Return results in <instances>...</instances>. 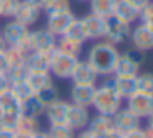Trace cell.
Here are the masks:
<instances>
[{
	"instance_id": "6da1fadb",
	"label": "cell",
	"mask_w": 153,
	"mask_h": 138,
	"mask_svg": "<svg viewBox=\"0 0 153 138\" xmlns=\"http://www.w3.org/2000/svg\"><path fill=\"white\" fill-rule=\"evenodd\" d=\"M119 56L120 53L115 48V45L107 41H99L89 49L87 62L96 71L97 76H110L115 72Z\"/></svg>"
},
{
	"instance_id": "7a4b0ae2",
	"label": "cell",
	"mask_w": 153,
	"mask_h": 138,
	"mask_svg": "<svg viewBox=\"0 0 153 138\" xmlns=\"http://www.w3.org/2000/svg\"><path fill=\"white\" fill-rule=\"evenodd\" d=\"M92 105L97 110V114L109 115V117H112L115 112H119L122 108V97L115 91L114 77L107 79L100 87H96Z\"/></svg>"
},
{
	"instance_id": "3957f363",
	"label": "cell",
	"mask_w": 153,
	"mask_h": 138,
	"mask_svg": "<svg viewBox=\"0 0 153 138\" xmlns=\"http://www.w3.org/2000/svg\"><path fill=\"white\" fill-rule=\"evenodd\" d=\"M77 61H79L77 56L63 54V53H59L56 49L50 61V72L53 76H56L58 79H69L77 64Z\"/></svg>"
},
{
	"instance_id": "277c9868",
	"label": "cell",
	"mask_w": 153,
	"mask_h": 138,
	"mask_svg": "<svg viewBox=\"0 0 153 138\" xmlns=\"http://www.w3.org/2000/svg\"><path fill=\"white\" fill-rule=\"evenodd\" d=\"M127 108L138 118H146L153 112V95L137 91L127 99Z\"/></svg>"
},
{
	"instance_id": "5b68a950",
	"label": "cell",
	"mask_w": 153,
	"mask_h": 138,
	"mask_svg": "<svg viewBox=\"0 0 153 138\" xmlns=\"http://www.w3.org/2000/svg\"><path fill=\"white\" fill-rule=\"evenodd\" d=\"M76 20V16L69 12H63V13H53L48 15L46 20V30L51 33L53 36H64L68 31V28L71 26V23Z\"/></svg>"
},
{
	"instance_id": "8992f818",
	"label": "cell",
	"mask_w": 153,
	"mask_h": 138,
	"mask_svg": "<svg viewBox=\"0 0 153 138\" xmlns=\"http://www.w3.org/2000/svg\"><path fill=\"white\" fill-rule=\"evenodd\" d=\"M30 48H31V53L50 51V49L56 48V36H53L48 30L30 31Z\"/></svg>"
},
{
	"instance_id": "52a82bcc",
	"label": "cell",
	"mask_w": 153,
	"mask_h": 138,
	"mask_svg": "<svg viewBox=\"0 0 153 138\" xmlns=\"http://www.w3.org/2000/svg\"><path fill=\"white\" fill-rule=\"evenodd\" d=\"M107 20L109 18H102L99 15H87L82 18V25L86 30L87 39H100L104 38L107 31Z\"/></svg>"
},
{
	"instance_id": "ba28073f",
	"label": "cell",
	"mask_w": 153,
	"mask_h": 138,
	"mask_svg": "<svg viewBox=\"0 0 153 138\" xmlns=\"http://www.w3.org/2000/svg\"><path fill=\"white\" fill-rule=\"evenodd\" d=\"M132 30H130V25H125V23H120L114 18L107 20V31L104 35L107 43H112V45H119V43H123L127 38L130 36Z\"/></svg>"
},
{
	"instance_id": "9c48e42d",
	"label": "cell",
	"mask_w": 153,
	"mask_h": 138,
	"mask_svg": "<svg viewBox=\"0 0 153 138\" xmlns=\"http://www.w3.org/2000/svg\"><path fill=\"white\" fill-rule=\"evenodd\" d=\"M112 122H114V128L122 131V133L140 128V118L135 114H132L128 108H120L119 112H115L112 115Z\"/></svg>"
},
{
	"instance_id": "30bf717a",
	"label": "cell",
	"mask_w": 153,
	"mask_h": 138,
	"mask_svg": "<svg viewBox=\"0 0 153 138\" xmlns=\"http://www.w3.org/2000/svg\"><path fill=\"white\" fill-rule=\"evenodd\" d=\"M71 104L66 100H54L51 104H48L45 107L43 114L46 115V118L50 120L51 125H61V123H66V118H68V112H69Z\"/></svg>"
},
{
	"instance_id": "8fae6325",
	"label": "cell",
	"mask_w": 153,
	"mask_h": 138,
	"mask_svg": "<svg viewBox=\"0 0 153 138\" xmlns=\"http://www.w3.org/2000/svg\"><path fill=\"white\" fill-rule=\"evenodd\" d=\"M54 51H56V48L45 53H38V51L30 53L27 58V62H25L27 69L30 72H50V61Z\"/></svg>"
},
{
	"instance_id": "7c38bea8",
	"label": "cell",
	"mask_w": 153,
	"mask_h": 138,
	"mask_svg": "<svg viewBox=\"0 0 153 138\" xmlns=\"http://www.w3.org/2000/svg\"><path fill=\"white\" fill-rule=\"evenodd\" d=\"M99 76L96 74L92 68L89 66L87 61H77L73 74L69 79H73V84H81V85H96V81Z\"/></svg>"
},
{
	"instance_id": "4fadbf2b",
	"label": "cell",
	"mask_w": 153,
	"mask_h": 138,
	"mask_svg": "<svg viewBox=\"0 0 153 138\" xmlns=\"http://www.w3.org/2000/svg\"><path fill=\"white\" fill-rule=\"evenodd\" d=\"M130 38H132L133 48L140 49V51H150V49H153V31L145 23H140L130 33Z\"/></svg>"
},
{
	"instance_id": "5bb4252c",
	"label": "cell",
	"mask_w": 153,
	"mask_h": 138,
	"mask_svg": "<svg viewBox=\"0 0 153 138\" xmlns=\"http://www.w3.org/2000/svg\"><path fill=\"white\" fill-rule=\"evenodd\" d=\"M91 115L87 107H81V105H74L71 104L69 112H68V118H66V125L71 127L73 130H82L89 125Z\"/></svg>"
},
{
	"instance_id": "9a60e30c",
	"label": "cell",
	"mask_w": 153,
	"mask_h": 138,
	"mask_svg": "<svg viewBox=\"0 0 153 138\" xmlns=\"http://www.w3.org/2000/svg\"><path fill=\"white\" fill-rule=\"evenodd\" d=\"M94 94H96V85L73 84V87H71V102L74 105L89 107V105H92Z\"/></svg>"
},
{
	"instance_id": "2e32d148",
	"label": "cell",
	"mask_w": 153,
	"mask_h": 138,
	"mask_svg": "<svg viewBox=\"0 0 153 138\" xmlns=\"http://www.w3.org/2000/svg\"><path fill=\"white\" fill-rule=\"evenodd\" d=\"M27 33H28V26L22 25L17 20H12L4 26V35L2 36H4L7 46H15L27 36Z\"/></svg>"
},
{
	"instance_id": "e0dca14e",
	"label": "cell",
	"mask_w": 153,
	"mask_h": 138,
	"mask_svg": "<svg viewBox=\"0 0 153 138\" xmlns=\"http://www.w3.org/2000/svg\"><path fill=\"white\" fill-rule=\"evenodd\" d=\"M38 18H40V10H36L35 7L28 5L25 0H20V3L17 5V10H15V13H13V20L20 22L22 25H25V26H30V25H33V23H36Z\"/></svg>"
},
{
	"instance_id": "ac0fdd59",
	"label": "cell",
	"mask_w": 153,
	"mask_h": 138,
	"mask_svg": "<svg viewBox=\"0 0 153 138\" xmlns=\"http://www.w3.org/2000/svg\"><path fill=\"white\" fill-rule=\"evenodd\" d=\"M110 18L117 20L120 23H125V25H132L135 20H138V12L123 0H117Z\"/></svg>"
},
{
	"instance_id": "d6986e66",
	"label": "cell",
	"mask_w": 153,
	"mask_h": 138,
	"mask_svg": "<svg viewBox=\"0 0 153 138\" xmlns=\"http://www.w3.org/2000/svg\"><path fill=\"white\" fill-rule=\"evenodd\" d=\"M89 130L92 131L96 137L99 138H104L107 133H110L114 128V122H112V117L109 115H102V114H97L92 120H89Z\"/></svg>"
},
{
	"instance_id": "ffe728a7",
	"label": "cell",
	"mask_w": 153,
	"mask_h": 138,
	"mask_svg": "<svg viewBox=\"0 0 153 138\" xmlns=\"http://www.w3.org/2000/svg\"><path fill=\"white\" fill-rule=\"evenodd\" d=\"M115 82V91L122 99H128L133 95L138 89H137V76H115L114 77Z\"/></svg>"
},
{
	"instance_id": "44dd1931",
	"label": "cell",
	"mask_w": 153,
	"mask_h": 138,
	"mask_svg": "<svg viewBox=\"0 0 153 138\" xmlns=\"http://www.w3.org/2000/svg\"><path fill=\"white\" fill-rule=\"evenodd\" d=\"M45 107L46 105L33 94L31 97L20 102V108L18 110H20V115H25V117H40V115H43Z\"/></svg>"
},
{
	"instance_id": "7402d4cb",
	"label": "cell",
	"mask_w": 153,
	"mask_h": 138,
	"mask_svg": "<svg viewBox=\"0 0 153 138\" xmlns=\"http://www.w3.org/2000/svg\"><path fill=\"white\" fill-rule=\"evenodd\" d=\"M138 69H140V66L137 62L128 59L125 54H120L114 74L115 76H138Z\"/></svg>"
},
{
	"instance_id": "603a6c76",
	"label": "cell",
	"mask_w": 153,
	"mask_h": 138,
	"mask_svg": "<svg viewBox=\"0 0 153 138\" xmlns=\"http://www.w3.org/2000/svg\"><path fill=\"white\" fill-rule=\"evenodd\" d=\"M91 2V13L99 15L102 18H110L117 0H89Z\"/></svg>"
},
{
	"instance_id": "cb8c5ba5",
	"label": "cell",
	"mask_w": 153,
	"mask_h": 138,
	"mask_svg": "<svg viewBox=\"0 0 153 138\" xmlns=\"http://www.w3.org/2000/svg\"><path fill=\"white\" fill-rule=\"evenodd\" d=\"M5 54H7L8 66L13 68V66H23L25 62H27V58H28L30 53H27L25 49H22L20 46H7Z\"/></svg>"
},
{
	"instance_id": "d4e9b609",
	"label": "cell",
	"mask_w": 153,
	"mask_h": 138,
	"mask_svg": "<svg viewBox=\"0 0 153 138\" xmlns=\"http://www.w3.org/2000/svg\"><path fill=\"white\" fill-rule=\"evenodd\" d=\"M27 82L30 84V87L33 89V92L36 94L38 91H41L43 87L50 85L53 82L50 72H30L27 77Z\"/></svg>"
},
{
	"instance_id": "484cf974",
	"label": "cell",
	"mask_w": 153,
	"mask_h": 138,
	"mask_svg": "<svg viewBox=\"0 0 153 138\" xmlns=\"http://www.w3.org/2000/svg\"><path fill=\"white\" fill-rule=\"evenodd\" d=\"M40 130H41V123L38 120V117H25V115H20V120H18V125H17V130L15 131L35 135Z\"/></svg>"
},
{
	"instance_id": "4316f807",
	"label": "cell",
	"mask_w": 153,
	"mask_h": 138,
	"mask_svg": "<svg viewBox=\"0 0 153 138\" xmlns=\"http://www.w3.org/2000/svg\"><path fill=\"white\" fill-rule=\"evenodd\" d=\"M81 48H82L81 43L74 41V39L68 38V36H59V39H58V43H56V49L59 53H63V54L77 56L81 51Z\"/></svg>"
},
{
	"instance_id": "83f0119b",
	"label": "cell",
	"mask_w": 153,
	"mask_h": 138,
	"mask_svg": "<svg viewBox=\"0 0 153 138\" xmlns=\"http://www.w3.org/2000/svg\"><path fill=\"white\" fill-rule=\"evenodd\" d=\"M64 36H68V38H71V39H74V41H77V43L82 45V43L87 39L86 30H84V25H82V20H77V18L74 20V22L71 23V26L68 28V31H66Z\"/></svg>"
},
{
	"instance_id": "f1b7e54d",
	"label": "cell",
	"mask_w": 153,
	"mask_h": 138,
	"mask_svg": "<svg viewBox=\"0 0 153 138\" xmlns=\"http://www.w3.org/2000/svg\"><path fill=\"white\" fill-rule=\"evenodd\" d=\"M18 120H20V112L18 110H10V112H0V128L5 130H17Z\"/></svg>"
},
{
	"instance_id": "f546056e",
	"label": "cell",
	"mask_w": 153,
	"mask_h": 138,
	"mask_svg": "<svg viewBox=\"0 0 153 138\" xmlns=\"http://www.w3.org/2000/svg\"><path fill=\"white\" fill-rule=\"evenodd\" d=\"M18 108H20V102L12 94L10 89H7L0 94V112H10V110H18Z\"/></svg>"
},
{
	"instance_id": "4dcf8cb0",
	"label": "cell",
	"mask_w": 153,
	"mask_h": 138,
	"mask_svg": "<svg viewBox=\"0 0 153 138\" xmlns=\"http://www.w3.org/2000/svg\"><path fill=\"white\" fill-rule=\"evenodd\" d=\"M12 91V94L17 97L18 102L25 100V99L31 97V95L35 94L33 89L30 87V84H28L27 81H22V82H15V84H10V87H8Z\"/></svg>"
},
{
	"instance_id": "1f68e13d",
	"label": "cell",
	"mask_w": 153,
	"mask_h": 138,
	"mask_svg": "<svg viewBox=\"0 0 153 138\" xmlns=\"http://www.w3.org/2000/svg\"><path fill=\"white\" fill-rule=\"evenodd\" d=\"M137 89L138 92L153 95V72H143L137 76Z\"/></svg>"
},
{
	"instance_id": "d6a6232c",
	"label": "cell",
	"mask_w": 153,
	"mask_h": 138,
	"mask_svg": "<svg viewBox=\"0 0 153 138\" xmlns=\"http://www.w3.org/2000/svg\"><path fill=\"white\" fill-rule=\"evenodd\" d=\"M30 71L27 69V66H13L7 71V79L10 84H15V82H22V81H27Z\"/></svg>"
},
{
	"instance_id": "836d02e7",
	"label": "cell",
	"mask_w": 153,
	"mask_h": 138,
	"mask_svg": "<svg viewBox=\"0 0 153 138\" xmlns=\"http://www.w3.org/2000/svg\"><path fill=\"white\" fill-rule=\"evenodd\" d=\"M35 95H36V97L40 99L45 105H48V104H51V102H54V100H58V99H59L58 89L53 85V82H51L50 85H46V87H43L41 91H38Z\"/></svg>"
},
{
	"instance_id": "e575fe53",
	"label": "cell",
	"mask_w": 153,
	"mask_h": 138,
	"mask_svg": "<svg viewBox=\"0 0 153 138\" xmlns=\"http://www.w3.org/2000/svg\"><path fill=\"white\" fill-rule=\"evenodd\" d=\"M50 138H76L74 137V130L71 127H68L66 123L61 125H51L48 130Z\"/></svg>"
},
{
	"instance_id": "d590c367",
	"label": "cell",
	"mask_w": 153,
	"mask_h": 138,
	"mask_svg": "<svg viewBox=\"0 0 153 138\" xmlns=\"http://www.w3.org/2000/svg\"><path fill=\"white\" fill-rule=\"evenodd\" d=\"M71 10V3L69 0H50L48 5L45 7V12L48 15L53 13H63V12H69Z\"/></svg>"
},
{
	"instance_id": "8d00e7d4",
	"label": "cell",
	"mask_w": 153,
	"mask_h": 138,
	"mask_svg": "<svg viewBox=\"0 0 153 138\" xmlns=\"http://www.w3.org/2000/svg\"><path fill=\"white\" fill-rule=\"evenodd\" d=\"M20 3V0H0V16H13L17 5Z\"/></svg>"
},
{
	"instance_id": "74e56055",
	"label": "cell",
	"mask_w": 153,
	"mask_h": 138,
	"mask_svg": "<svg viewBox=\"0 0 153 138\" xmlns=\"http://www.w3.org/2000/svg\"><path fill=\"white\" fill-rule=\"evenodd\" d=\"M145 51H140V49H137V48H132V49H128V51H125L123 54L127 56L128 59H132L133 62H137L138 66H142V62L145 61V54H143Z\"/></svg>"
},
{
	"instance_id": "f35d334b",
	"label": "cell",
	"mask_w": 153,
	"mask_h": 138,
	"mask_svg": "<svg viewBox=\"0 0 153 138\" xmlns=\"http://www.w3.org/2000/svg\"><path fill=\"white\" fill-rule=\"evenodd\" d=\"M123 2H127L130 7H133L137 12H140V10H142L146 3H150V0H123Z\"/></svg>"
},
{
	"instance_id": "ab89813d",
	"label": "cell",
	"mask_w": 153,
	"mask_h": 138,
	"mask_svg": "<svg viewBox=\"0 0 153 138\" xmlns=\"http://www.w3.org/2000/svg\"><path fill=\"white\" fill-rule=\"evenodd\" d=\"M10 69L8 66V61H7V54L4 53H0V74H7V71Z\"/></svg>"
},
{
	"instance_id": "60d3db41",
	"label": "cell",
	"mask_w": 153,
	"mask_h": 138,
	"mask_svg": "<svg viewBox=\"0 0 153 138\" xmlns=\"http://www.w3.org/2000/svg\"><path fill=\"white\" fill-rule=\"evenodd\" d=\"M123 135H125V138H145V135H143V130H142V128L130 130V131H127V133H123Z\"/></svg>"
},
{
	"instance_id": "b9f144b4",
	"label": "cell",
	"mask_w": 153,
	"mask_h": 138,
	"mask_svg": "<svg viewBox=\"0 0 153 138\" xmlns=\"http://www.w3.org/2000/svg\"><path fill=\"white\" fill-rule=\"evenodd\" d=\"M10 87V82L7 79V74H0V94Z\"/></svg>"
},
{
	"instance_id": "7bdbcfd3",
	"label": "cell",
	"mask_w": 153,
	"mask_h": 138,
	"mask_svg": "<svg viewBox=\"0 0 153 138\" xmlns=\"http://www.w3.org/2000/svg\"><path fill=\"white\" fill-rule=\"evenodd\" d=\"M104 138H125V135H123L122 131H119V130H112L110 133H107Z\"/></svg>"
},
{
	"instance_id": "ee69618b",
	"label": "cell",
	"mask_w": 153,
	"mask_h": 138,
	"mask_svg": "<svg viewBox=\"0 0 153 138\" xmlns=\"http://www.w3.org/2000/svg\"><path fill=\"white\" fill-rule=\"evenodd\" d=\"M15 131L12 130H5V128H0V138H13Z\"/></svg>"
},
{
	"instance_id": "f6af8a7d",
	"label": "cell",
	"mask_w": 153,
	"mask_h": 138,
	"mask_svg": "<svg viewBox=\"0 0 153 138\" xmlns=\"http://www.w3.org/2000/svg\"><path fill=\"white\" fill-rule=\"evenodd\" d=\"M77 138H99V137H96L91 130H84V131H81V133L77 135Z\"/></svg>"
},
{
	"instance_id": "bcb514c9",
	"label": "cell",
	"mask_w": 153,
	"mask_h": 138,
	"mask_svg": "<svg viewBox=\"0 0 153 138\" xmlns=\"http://www.w3.org/2000/svg\"><path fill=\"white\" fill-rule=\"evenodd\" d=\"M13 138H33V135H30V133H22V131H15Z\"/></svg>"
},
{
	"instance_id": "7dc6e473",
	"label": "cell",
	"mask_w": 153,
	"mask_h": 138,
	"mask_svg": "<svg viewBox=\"0 0 153 138\" xmlns=\"http://www.w3.org/2000/svg\"><path fill=\"white\" fill-rule=\"evenodd\" d=\"M142 23H145V25H146V26H148V28L153 31V13H152V15H150L146 20H145V22H142Z\"/></svg>"
},
{
	"instance_id": "c3c4849f",
	"label": "cell",
	"mask_w": 153,
	"mask_h": 138,
	"mask_svg": "<svg viewBox=\"0 0 153 138\" xmlns=\"http://www.w3.org/2000/svg\"><path fill=\"white\" fill-rule=\"evenodd\" d=\"M33 138H50V135H48V131H36V133L33 135Z\"/></svg>"
},
{
	"instance_id": "681fc988",
	"label": "cell",
	"mask_w": 153,
	"mask_h": 138,
	"mask_svg": "<svg viewBox=\"0 0 153 138\" xmlns=\"http://www.w3.org/2000/svg\"><path fill=\"white\" fill-rule=\"evenodd\" d=\"M143 135H145V138H153V128L146 127L145 130H143Z\"/></svg>"
},
{
	"instance_id": "f907efd6",
	"label": "cell",
	"mask_w": 153,
	"mask_h": 138,
	"mask_svg": "<svg viewBox=\"0 0 153 138\" xmlns=\"http://www.w3.org/2000/svg\"><path fill=\"white\" fill-rule=\"evenodd\" d=\"M5 49H7V43H5V39H4V36L0 35V53H4Z\"/></svg>"
},
{
	"instance_id": "816d5d0a",
	"label": "cell",
	"mask_w": 153,
	"mask_h": 138,
	"mask_svg": "<svg viewBox=\"0 0 153 138\" xmlns=\"http://www.w3.org/2000/svg\"><path fill=\"white\" fill-rule=\"evenodd\" d=\"M146 118H148V127H152V128H153V112H152V114H150Z\"/></svg>"
},
{
	"instance_id": "f5cc1de1",
	"label": "cell",
	"mask_w": 153,
	"mask_h": 138,
	"mask_svg": "<svg viewBox=\"0 0 153 138\" xmlns=\"http://www.w3.org/2000/svg\"><path fill=\"white\" fill-rule=\"evenodd\" d=\"M81 2H84V0H81Z\"/></svg>"
}]
</instances>
